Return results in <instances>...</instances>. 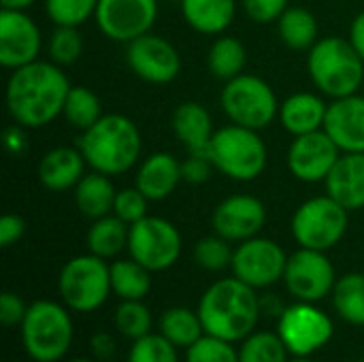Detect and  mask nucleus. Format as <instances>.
Here are the masks:
<instances>
[{"mask_svg": "<svg viewBox=\"0 0 364 362\" xmlns=\"http://www.w3.org/2000/svg\"><path fill=\"white\" fill-rule=\"evenodd\" d=\"M70 81L51 60H34L11 73L6 81V109L15 124L43 128L64 113Z\"/></svg>", "mask_w": 364, "mask_h": 362, "instance_id": "1", "label": "nucleus"}, {"mask_svg": "<svg viewBox=\"0 0 364 362\" xmlns=\"http://www.w3.org/2000/svg\"><path fill=\"white\" fill-rule=\"evenodd\" d=\"M260 309L262 307L256 290L235 275L211 284L198 303V316L205 326V335L230 344L243 341L256 331Z\"/></svg>", "mask_w": 364, "mask_h": 362, "instance_id": "2", "label": "nucleus"}, {"mask_svg": "<svg viewBox=\"0 0 364 362\" xmlns=\"http://www.w3.org/2000/svg\"><path fill=\"white\" fill-rule=\"evenodd\" d=\"M77 147L92 171L113 177L128 173L136 164L143 141L130 117L107 113L92 128L83 130Z\"/></svg>", "mask_w": 364, "mask_h": 362, "instance_id": "3", "label": "nucleus"}, {"mask_svg": "<svg viewBox=\"0 0 364 362\" xmlns=\"http://www.w3.org/2000/svg\"><path fill=\"white\" fill-rule=\"evenodd\" d=\"M307 70L314 85L333 100L358 94L364 81V60L341 36L320 38L307 53Z\"/></svg>", "mask_w": 364, "mask_h": 362, "instance_id": "4", "label": "nucleus"}, {"mask_svg": "<svg viewBox=\"0 0 364 362\" xmlns=\"http://www.w3.org/2000/svg\"><path fill=\"white\" fill-rule=\"evenodd\" d=\"M213 166L235 181H254L267 169V145L258 130L230 124L213 132L207 147Z\"/></svg>", "mask_w": 364, "mask_h": 362, "instance_id": "5", "label": "nucleus"}, {"mask_svg": "<svg viewBox=\"0 0 364 362\" xmlns=\"http://www.w3.org/2000/svg\"><path fill=\"white\" fill-rule=\"evenodd\" d=\"M19 326L23 348L36 362L60 361L73 344V320L53 301H34Z\"/></svg>", "mask_w": 364, "mask_h": 362, "instance_id": "6", "label": "nucleus"}, {"mask_svg": "<svg viewBox=\"0 0 364 362\" xmlns=\"http://www.w3.org/2000/svg\"><path fill=\"white\" fill-rule=\"evenodd\" d=\"M64 305L79 314L96 312L105 305L111 290V267L94 254L70 258L58 277Z\"/></svg>", "mask_w": 364, "mask_h": 362, "instance_id": "7", "label": "nucleus"}, {"mask_svg": "<svg viewBox=\"0 0 364 362\" xmlns=\"http://www.w3.org/2000/svg\"><path fill=\"white\" fill-rule=\"evenodd\" d=\"M222 109L232 124L262 130L279 113V102L273 87L256 75L241 73L222 87Z\"/></svg>", "mask_w": 364, "mask_h": 362, "instance_id": "8", "label": "nucleus"}, {"mask_svg": "<svg viewBox=\"0 0 364 362\" xmlns=\"http://www.w3.org/2000/svg\"><path fill=\"white\" fill-rule=\"evenodd\" d=\"M348 213L333 196H314L294 211L292 235L301 247L326 252L343 239L350 222Z\"/></svg>", "mask_w": 364, "mask_h": 362, "instance_id": "9", "label": "nucleus"}, {"mask_svg": "<svg viewBox=\"0 0 364 362\" xmlns=\"http://www.w3.org/2000/svg\"><path fill=\"white\" fill-rule=\"evenodd\" d=\"M128 254L151 273L166 271L181 256V235L168 220L145 215L130 224Z\"/></svg>", "mask_w": 364, "mask_h": 362, "instance_id": "10", "label": "nucleus"}, {"mask_svg": "<svg viewBox=\"0 0 364 362\" xmlns=\"http://www.w3.org/2000/svg\"><path fill=\"white\" fill-rule=\"evenodd\" d=\"M277 333L294 356H311L324 348L335 333L331 318L314 303H294L279 316Z\"/></svg>", "mask_w": 364, "mask_h": 362, "instance_id": "11", "label": "nucleus"}, {"mask_svg": "<svg viewBox=\"0 0 364 362\" xmlns=\"http://www.w3.org/2000/svg\"><path fill=\"white\" fill-rule=\"evenodd\" d=\"M284 284L296 301L318 303L324 297L333 294V288L337 284L335 267L326 252L301 247L292 256H288Z\"/></svg>", "mask_w": 364, "mask_h": 362, "instance_id": "12", "label": "nucleus"}, {"mask_svg": "<svg viewBox=\"0 0 364 362\" xmlns=\"http://www.w3.org/2000/svg\"><path fill=\"white\" fill-rule=\"evenodd\" d=\"M288 256L284 247L271 239L254 237L241 241L232 256V275L254 290L269 288L275 282L284 280Z\"/></svg>", "mask_w": 364, "mask_h": 362, "instance_id": "13", "label": "nucleus"}, {"mask_svg": "<svg viewBox=\"0 0 364 362\" xmlns=\"http://www.w3.org/2000/svg\"><path fill=\"white\" fill-rule=\"evenodd\" d=\"M158 17V0H98L96 26L98 30L115 41L130 43L151 32Z\"/></svg>", "mask_w": 364, "mask_h": 362, "instance_id": "14", "label": "nucleus"}, {"mask_svg": "<svg viewBox=\"0 0 364 362\" xmlns=\"http://www.w3.org/2000/svg\"><path fill=\"white\" fill-rule=\"evenodd\" d=\"M126 62L136 77L156 85L175 81L181 70V55L177 47L151 32L128 43Z\"/></svg>", "mask_w": 364, "mask_h": 362, "instance_id": "15", "label": "nucleus"}, {"mask_svg": "<svg viewBox=\"0 0 364 362\" xmlns=\"http://www.w3.org/2000/svg\"><path fill=\"white\" fill-rule=\"evenodd\" d=\"M341 154L343 151L322 128L316 132L294 137V141L288 147V169L299 181H326Z\"/></svg>", "mask_w": 364, "mask_h": 362, "instance_id": "16", "label": "nucleus"}, {"mask_svg": "<svg viewBox=\"0 0 364 362\" xmlns=\"http://www.w3.org/2000/svg\"><path fill=\"white\" fill-rule=\"evenodd\" d=\"M43 36L34 19L26 11L0 9V64L19 68L38 60Z\"/></svg>", "mask_w": 364, "mask_h": 362, "instance_id": "17", "label": "nucleus"}, {"mask_svg": "<svg viewBox=\"0 0 364 362\" xmlns=\"http://www.w3.org/2000/svg\"><path fill=\"white\" fill-rule=\"evenodd\" d=\"M211 224L215 235L241 243L258 237L267 224V209L262 201L252 194H232L215 207Z\"/></svg>", "mask_w": 364, "mask_h": 362, "instance_id": "18", "label": "nucleus"}, {"mask_svg": "<svg viewBox=\"0 0 364 362\" xmlns=\"http://www.w3.org/2000/svg\"><path fill=\"white\" fill-rule=\"evenodd\" d=\"M324 130L343 154H363L364 96L350 94L328 102Z\"/></svg>", "mask_w": 364, "mask_h": 362, "instance_id": "19", "label": "nucleus"}, {"mask_svg": "<svg viewBox=\"0 0 364 362\" xmlns=\"http://www.w3.org/2000/svg\"><path fill=\"white\" fill-rule=\"evenodd\" d=\"M324 183L326 194L348 211L364 209V151L341 154Z\"/></svg>", "mask_w": 364, "mask_h": 362, "instance_id": "20", "label": "nucleus"}, {"mask_svg": "<svg viewBox=\"0 0 364 362\" xmlns=\"http://www.w3.org/2000/svg\"><path fill=\"white\" fill-rule=\"evenodd\" d=\"M85 164L79 147H55L41 158L38 181L51 192H66L81 181Z\"/></svg>", "mask_w": 364, "mask_h": 362, "instance_id": "21", "label": "nucleus"}, {"mask_svg": "<svg viewBox=\"0 0 364 362\" xmlns=\"http://www.w3.org/2000/svg\"><path fill=\"white\" fill-rule=\"evenodd\" d=\"M326 111H328V105L324 102L320 94L296 92L279 105L277 117L286 132H290L292 137H301L307 132L322 130Z\"/></svg>", "mask_w": 364, "mask_h": 362, "instance_id": "22", "label": "nucleus"}, {"mask_svg": "<svg viewBox=\"0 0 364 362\" xmlns=\"http://www.w3.org/2000/svg\"><path fill=\"white\" fill-rule=\"evenodd\" d=\"M179 181H183L181 179V162L166 151H158V154L147 156L141 162V166L136 171L134 186L149 201H164L175 192Z\"/></svg>", "mask_w": 364, "mask_h": 362, "instance_id": "23", "label": "nucleus"}, {"mask_svg": "<svg viewBox=\"0 0 364 362\" xmlns=\"http://www.w3.org/2000/svg\"><path fill=\"white\" fill-rule=\"evenodd\" d=\"M173 132L179 139V143L190 151V154H205L213 137V119L211 113L194 100L181 102L173 111Z\"/></svg>", "mask_w": 364, "mask_h": 362, "instance_id": "24", "label": "nucleus"}, {"mask_svg": "<svg viewBox=\"0 0 364 362\" xmlns=\"http://www.w3.org/2000/svg\"><path fill=\"white\" fill-rule=\"evenodd\" d=\"M183 19L200 34H222L237 15V0H179Z\"/></svg>", "mask_w": 364, "mask_h": 362, "instance_id": "25", "label": "nucleus"}, {"mask_svg": "<svg viewBox=\"0 0 364 362\" xmlns=\"http://www.w3.org/2000/svg\"><path fill=\"white\" fill-rule=\"evenodd\" d=\"M115 196H117V190L111 183V177L98 171L85 173L81 181L75 186V205L90 220L111 215Z\"/></svg>", "mask_w": 364, "mask_h": 362, "instance_id": "26", "label": "nucleus"}, {"mask_svg": "<svg viewBox=\"0 0 364 362\" xmlns=\"http://www.w3.org/2000/svg\"><path fill=\"white\" fill-rule=\"evenodd\" d=\"M277 32L282 43L294 51H309L320 41L318 19L303 6H288L277 19Z\"/></svg>", "mask_w": 364, "mask_h": 362, "instance_id": "27", "label": "nucleus"}, {"mask_svg": "<svg viewBox=\"0 0 364 362\" xmlns=\"http://www.w3.org/2000/svg\"><path fill=\"white\" fill-rule=\"evenodd\" d=\"M128 235L130 226L119 220L117 215H105L94 220V224L87 230V250L90 254L98 258H115L124 250H128Z\"/></svg>", "mask_w": 364, "mask_h": 362, "instance_id": "28", "label": "nucleus"}, {"mask_svg": "<svg viewBox=\"0 0 364 362\" xmlns=\"http://www.w3.org/2000/svg\"><path fill=\"white\" fill-rule=\"evenodd\" d=\"M111 290L122 301H143L151 290V271L134 258L111 265Z\"/></svg>", "mask_w": 364, "mask_h": 362, "instance_id": "29", "label": "nucleus"}, {"mask_svg": "<svg viewBox=\"0 0 364 362\" xmlns=\"http://www.w3.org/2000/svg\"><path fill=\"white\" fill-rule=\"evenodd\" d=\"M247 51L243 43L235 36H218L207 53V66L211 75L220 81H230L239 77L245 68Z\"/></svg>", "mask_w": 364, "mask_h": 362, "instance_id": "30", "label": "nucleus"}, {"mask_svg": "<svg viewBox=\"0 0 364 362\" xmlns=\"http://www.w3.org/2000/svg\"><path fill=\"white\" fill-rule=\"evenodd\" d=\"M160 335H164L175 348H192L200 337H205V326L198 312L173 307L160 318Z\"/></svg>", "mask_w": 364, "mask_h": 362, "instance_id": "31", "label": "nucleus"}, {"mask_svg": "<svg viewBox=\"0 0 364 362\" xmlns=\"http://www.w3.org/2000/svg\"><path fill=\"white\" fill-rule=\"evenodd\" d=\"M333 305L337 314L354 326H364V275L348 273L333 288Z\"/></svg>", "mask_w": 364, "mask_h": 362, "instance_id": "32", "label": "nucleus"}, {"mask_svg": "<svg viewBox=\"0 0 364 362\" xmlns=\"http://www.w3.org/2000/svg\"><path fill=\"white\" fill-rule=\"evenodd\" d=\"M70 126L79 128L81 132L92 128L105 113H102V105L100 98L83 85H75L70 87L68 96H66V105H64V113H62Z\"/></svg>", "mask_w": 364, "mask_h": 362, "instance_id": "33", "label": "nucleus"}, {"mask_svg": "<svg viewBox=\"0 0 364 362\" xmlns=\"http://www.w3.org/2000/svg\"><path fill=\"white\" fill-rule=\"evenodd\" d=\"M290 350L279 333H252L243 339L239 350V362H288Z\"/></svg>", "mask_w": 364, "mask_h": 362, "instance_id": "34", "label": "nucleus"}, {"mask_svg": "<svg viewBox=\"0 0 364 362\" xmlns=\"http://www.w3.org/2000/svg\"><path fill=\"white\" fill-rule=\"evenodd\" d=\"M49 60L58 66L75 64L83 53V36L77 26H55L49 43H47Z\"/></svg>", "mask_w": 364, "mask_h": 362, "instance_id": "35", "label": "nucleus"}, {"mask_svg": "<svg viewBox=\"0 0 364 362\" xmlns=\"http://www.w3.org/2000/svg\"><path fill=\"white\" fill-rule=\"evenodd\" d=\"M115 329L126 339H141L151 333V314L141 301H124L115 309Z\"/></svg>", "mask_w": 364, "mask_h": 362, "instance_id": "36", "label": "nucleus"}, {"mask_svg": "<svg viewBox=\"0 0 364 362\" xmlns=\"http://www.w3.org/2000/svg\"><path fill=\"white\" fill-rule=\"evenodd\" d=\"M98 0H45V13L55 26H81L96 15Z\"/></svg>", "mask_w": 364, "mask_h": 362, "instance_id": "37", "label": "nucleus"}, {"mask_svg": "<svg viewBox=\"0 0 364 362\" xmlns=\"http://www.w3.org/2000/svg\"><path fill=\"white\" fill-rule=\"evenodd\" d=\"M230 241H226L220 235L213 237H205L194 245V262L205 269V271H224L232 265V256L235 250H230L228 245Z\"/></svg>", "mask_w": 364, "mask_h": 362, "instance_id": "38", "label": "nucleus"}, {"mask_svg": "<svg viewBox=\"0 0 364 362\" xmlns=\"http://www.w3.org/2000/svg\"><path fill=\"white\" fill-rule=\"evenodd\" d=\"M128 362H179L175 346L164 335H145L130 348Z\"/></svg>", "mask_w": 364, "mask_h": 362, "instance_id": "39", "label": "nucleus"}, {"mask_svg": "<svg viewBox=\"0 0 364 362\" xmlns=\"http://www.w3.org/2000/svg\"><path fill=\"white\" fill-rule=\"evenodd\" d=\"M188 362H239V352L230 341L205 335L188 348Z\"/></svg>", "mask_w": 364, "mask_h": 362, "instance_id": "40", "label": "nucleus"}, {"mask_svg": "<svg viewBox=\"0 0 364 362\" xmlns=\"http://www.w3.org/2000/svg\"><path fill=\"white\" fill-rule=\"evenodd\" d=\"M147 203L149 198L134 186V188H124L117 192L115 196V205H113V215H117L119 220H124L128 226L143 220L147 215Z\"/></svg>", "mask_w": 364, "mask_h": 362, "instance_id": "41", "label": "nucleus"}, {"mask_svg": "<svg viewBox=\"0 0 364 362\" xmlns=\"http://www.w3.org/2000/svg\"><path fill=\"white\" fill-rule=\"evenodd\" d=\"M245 15L256 23H273L288 9V0H241Z\"/></svg>", "mask_w": 364, "mask_h": 362, "instance_id": "42", "label": "nucleus"}, {"mask_svg": "<svg viewBox=\"0 0 364 362\" xmlns=\"http://www.w3.org/2000/svg\"><path fill=\"white\" fill-rule=\"evenodd\" d=\"M213 162L209 160V156L205 154H190L183 162H181V179L188 183H203L211 177L213 171Z\"/></svg>", "mask_w": 364, "mask_h": 362, "instance_id": "43", "label": "nucleus"}, {"mask_svg": "<svg viewBox=\"0 0 364 362\" xmlns=\"http://www.w3.org/2000/svg\"><path fill=\"white\" fill-rule=\"evenodd\" d=\"M28 307L23 305V301L13 294V292H2L0 294V322L4 326H17L23 322Z\"/></svg>", "mask_w": 364, "mask_h": 362, "instance_id": "44", "label": "nucleus"}, {"mask_svg": "<svg viewBox=\"0 0 364 362\" xmlns=\"http://www.w3.org/2000/svg\"><path fill=\"white\" fill-rule=\"evenodd\" d=\"M26 233V222L15 215V213H6L0 218V245L2 247H11L13 243H17Z\"/></svg>", "mask_w": 364, "mask_h": 362, "instance_id": "45", "label": "nucleus"}, {"mask_svg": "<svg viewBox=\"0 0 364 362\" xmlns=\"http://www.w3.org/2000/svg\"><path fill=\"white\" fill-rule=\"evenodd\" d=\"M90 348L94 352L96 358L100 361H111L113 354H115V339L109 335V333H96L92 339H90Z\"/></svg>", "mask_w": 364, "mask_h": 362, "instance_id": "46", "label": "nucleus"}, {"mask_svg": "<svg viewBox=\"0 0 364 362\" xmlns=\"http://www.w3.org/2000/svg\"><path fill=\"white\" fill-rule=\"evenodd\" d=\"M23 126L15 124V126H9L6 132H4V147L11 151V154H21L23 147H26V137H23Z\"/></svg>", "mask_w": 364, "mask_h": 362, "instance_id": "47", "label": "nucleus"}, {"mask_svg": "<svg viewBox=\"0 0 364 362\" xmlns=\"http://www.w3.org/2000/svg\"><path fill=\"white\" fill-rule=\"evenodd\" d=\"M350 43L354 45V49L358 51V55L364 60V11L358 13L350 26Z\"/></svg>", "mask_w": 364, "mask_h": 362, "instance_id": "48", "label": "nucleus"}, {"mask_svg": "<svg viewBox=\"0 0 364 362\" xmlns=\"http://www.w3.org/2000/svg\"><path fill=\"white\" fill-rule=\"evenodd\" d=\"M36 0H0V6L2 9H9V11H26L34 4Z\"/></svg>", "mask_w": 364, "mask_h": 362, "instance_id": "49", "label": "nucleus"}, {"mask_svg": "<svg viewBox=\"0 0 364 362\" xmlns=\"http://www.w3.org/2000/svg\"><path fill=\"white\" fill-rule=\"evenodd\" d=\"M288 362H314V361H309V356H296V358H292V361H288Z\"/></svg>", "mask_w": 364, "mask_h": 362, "instance_id": "50", "label": "nucleus"}, {"mask_svg": "<svg viewBox=\"0 0 364 362\" xmlns=\"http://www.w3.org/2000/svg\"><path fill=\"white\" fill-rule=\"evenodd\" d=\"M70 362H94V361H87V358H75V361Z\"/></svg>", "mask_w": 364, "mask_h": 362, "instance_id": "51", "label": "nucleus"}]
</instances>
